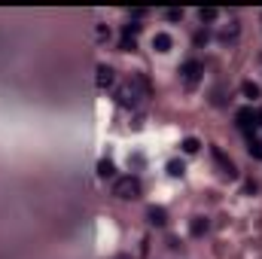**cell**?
I'll return each instance as SVG.
<instances>
[{"mask_svg":"<svg viewBox=\"0 0 262 259\" xmlns=\"http://www.w3.org/2000/svg\"><path fill=\"white\" fill-rule=\"evenodd\" d=\"M140 89H150V85H147V79H143V76H134L131 82L119 85L116 101H119L122 107H137V101H140Z\"/></svg>","mask_w":262,"mask_h":259,"instance_id":"6da1fadb","label":"cell"},{"mask_svg":"<svg viewBox=\"0 0 262 259\" xmlns=\"http://www.w3.org/2000/svg\"><path fill=\"white\" fill-rule=\"evenodd\" d=\"M113 195L122 198V202H131V198H140V180L134 174H125V177H116L113 183Z\"/></svg>","mask_w":262,"mask_h":259,"instance_id":"7a4b0ae2","label":"cell"},{"mask_svg":"<svg viewBox=\"0 0 262 259\" xmlns=\"http://www.w3.org/2000/svg\"><path fill=\"white\" fill-rule=\"evenodd\" d=\"M235 125L247 134V137H253L256 131H259V119H256V110L253 107H244V110H238L235 113Z\"/></svg>","mask_w":262,"mask_h":259,"instance_id":"3957f363","label":"cell"},{"mask_svg":"<svg viewBox=\"0 0 262 259\" xmlns=\"http://www.w3.org/2000/svg\"><path fill=\"white\" fill-rule=\"evenodd\" d=\"M180 73H183V82L192 89V85H198V79H201V73H205V67H201V61H186L183 67H180Z\"/></svg>","mask_w":262,"mask_h":259,"instance_id":"277c9868","label":"cell"},{"mask_svg":"<svg viewBox=\"0 0 262 259\" xmlns=\"http://www.w3.org/2000/svg\"><path fill=\"white\" fill-rule=\"evenodd\" d=\"M95 82H98V89H110V85H113V67H110V64H98Z\"/></svg>","mask_w":262,"mask_h":259,"instance_id":"5b68a950","label":"cell"},{"mask_svg":"<svg viewBox=\"0 0 262 259\" xmlns=\"http://www.w3.org/2000/svg\"><path fill=\"white\" fill-rule=\"evenodd\" d=\"M214 159L220 162V168H223V174H226L229 180H235V177H238V168H235V165H232V162H229V159L220 153V150H214Z\"/></svg>","mask_w":262,"mask_h":259,"instance_id":"8992f818","label":"cell"},{"mask_svg":"<svg viewBox=\"0 0 262 259\" xmlns=\"http://www.w3.org/2000/svg\"><path fill=\"white\" fill-rule=\"evenodd\" d=\"M147 220H150L153 226H165V223H168V211H165V208H156V205H153V208L147 211Z\"/></svg>","mask_w":262,"mask_h":259,"instance_id":"52a82bcc","label":"cell"},{"mask_svg":"<svg viewBox=\"0 0 262 259\" xmlns=\"http://www.w3.org/2000/svg\"><path fill=\"white\" fill-rule=\"evenodd\" d=\"M171 46H174L171 34H156V37H153V49H156V52H171Z\"/></svg>","mask_w":262,"mask_h":259,"instance_id":"ba28073f","label":"cell"},{"mask_svg":"<svg viewBox=\"0 0 262 259\" xmlns=\"http://www.w3.org/2000/svg\"><path fill=\"white\" fill-rule=\"evenodd\" d=\"M98 177H101V180H110V177H116V165H113L110 159H101V162H98Z\"/></svg>","mask_w":262,"mask_h":259,"instance_id":"9c48e42d","label":"cell"},{"mask_svg":"<svg viewBox=\"0 0 262 259\" xmlns=\"http://www.w3.org/2000/svg\"><path fill=\"white\" fill-rule=\"evenodd\" d=\"M189 232H192L195 238H201V235L208 232V220H205V217H195V220L189 223Z\"/></svg>","mask_w":262,"mask_h":259,"instance_id":"30bf717a","label":"cell"},{"mask_svg":"<svg viewBox=\"0 0 262 259\" xmlns=\"http://www.w3.org/2000/svg\"><path fill=\"white\" fill-rule=\"evenodd\" d=\"M180 147H183V153H186V156H195V153L201 150V143H198V137H186V140H183Z\"/></svg>","mask_w":262,"mask_h":259,"instance_id":"8fae6325","label":"cell"},{"mask_svg":"<svg viewBox=\"0 0 262 259\" xmlns=\"http://www.w3.org/2000/svg\"><path fill=\"white\" fill-rule=\"evenodd\" d=\"M247 153H250L253 159H262V140L259 137H247Z\"/></svg>","mask_w":262,"mask_h":259,"instance_id":"7c38bea8","label":"cell"},{"mask_svg":"<svg viewBox=\"0 0 262 259\" xmlns=\"http://www.w3.org/2000/svg\"><path fill=\"white\" fill-rule=\"evenodd\" d=\"M241 92H244V98H250V101H256V98H259V85H256V82H244V85H241Z\"/></svg>","mask_w":262,"mask_h":259,"instance_id":"4fadbf2b","label":"cell"},{"mask_svg":"<svg viewBox=\"0 0 262 259\" xmlns=\"http://www.w3.org/2000/svg\"><path fill=\"white\" fill-rule=\"evenodd\" d=\"M183 171H186V165H183L180 159H174V162H168V174H171V177H183Z\"/></svg>","mask_w":262,"mask_h":259,"instance_id":"5bb4252c","label":"cell"},{"mask_svg":"<svg viewBox=\"0 0 262 259\" xmlns=\"http://www.w3.org/2000/svg\"><path fill=\"white\" fill-rule=\"evenodd\" d=\"M119 49H122V52H131V49H137L134 37H131V34H122V40H119Z\"/></svg>","mask_w":262,"mask_h":259,"instance_id":"9a60e30c","label":"cell"},{"mask_svg":"<svg viewBox=\"0 0 262 259\" xmlns=\"http://www.w3.org/2000/svg\"><path fill=\"white\" fill-rule=\"evenodd\" d=\"M217 15H220L217 9H198V18H201V21H214Z\"/></svg>","mask_w":262,"mask_h":259,"instance_id":"2e32d148","label":"cell"},{"mask_svg":"<svg viewBox=\"0 0 262 259\" xmlns=\"http://www.w3.org/2000/svg\"><path fill=\"white\" fill-rule=\"evenodd\" d=\"M122 34H131V37H137V34H140V24H137V21H128V24L122 27Z\"/></svg>","mask_w":262,"mask_h":259,"instance_id":"e0dca14e","label":"cell"},{"mask_svg":"<svg viewBox=\"0 0 262 259\" xmlns=\"http://www.w3.org/2000/svg\"><path fill=\"white\" fill-rule=\"evenodd\" d=\"M165 18H168V21H180V18H183V9H168Z\"/></svg>","mask_w":262,"mask_h":259,"instance_id":"ac0fdd59","label":"cell"},{"mask_svg":"<svg viewBox=\"0 0 262 259\" xmlns=\"http://www.w3.org/2000/svg\"><path fill=\"white\" fill-rule=\"evenodd\" d=\"M107 37H110V31L104 24H98V40H107Z\"/></svg>","mask_w":262,"mask_h":259,"instance_id":"d6986e66","label":"cell"},{"mask_svg":"<svg viewBox=\"0 0 262 259\" xmlns=\"http://www.w3.org/2000/svg\"><path fill=\"white\" fill-rule=\"evenodd\" d=\"M195 43H198V46L208 43V31H198V34H195Z\"/></svg>","mask_w":262,"mask_h":259,"instance_id":"ffe728a7","label":"cell"},{"mask_svg":"<svg viewBox=\"0 0 262 259\" xmlns=\"http://www.w3.org/2000/svg\"><path fill=\"white\" fill-rule=\"evenodd\" d=\"M256 119H259V128H262V110H256Z\"/></svg>","mask_w":262,"mask_h":259,"instance_id":"44dd1931","label":"cell"}]
</instances>
